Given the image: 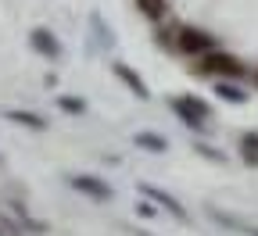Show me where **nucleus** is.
Masks as SVG:
<instances>
[{"label": "nucleus", "instance_id": "f03ea898", "mask_svg": "<svg viewBox=\"0 0 258 236\" xmlns=\"http://www.w3.org/2000/svg\"><path fill=\"white\" fill-rule=\"evenodd\" d=\"M169 108H172V111H176V118H179L183 125H190V129H205V125L215 118L212 104H208L205 97H194V93L169 97Z\"/></svg>", "mask_w": 258, "mask_h": 236}, {"label": "nucleus", "instance_id": "a211bd4d", "mask_svg": "<svg viewBox=\"0 0 258 236\" xmlns=\"http://www.w3.org/2000/svg\"><path fill=\"white\" fill-rule=\"evenodd\" d=\"M254 83H258V72H254Z\"/></svg>", "mask_w": 258, "mask_h": 236}, {"label": "nucleus", "instance_id": "9d476101", "mask_svg": "<svg viewBox=\"0 0 258 236\" xmlns=\"http://www.w3.org/2000/svg\"><path fill=\"white\" fill-rule=\"evenodd\" d=\"M133 143L144 147V150H151V154H165V150H169V140H165V136H158V132H137Z\"/></svg>", "mask_w": 258, "mask_h": 236}, {"label": "nucleus", "instance_id": "dca6fc26", "mask_svg": "<svg viewBox=\"0 0 258 236\" xmlns=\"http://www.w3.org/2000/svg\"><path fill=\"white\" fill-rule=\"evenodd\" d=\"M0 236H22L15 222H0Z\"/></svg>", "mask_w": 258, "mask_h": 236}, {"label": "nucleus", "instance_id": "f8f14e48", "mask_svg": "<svg viewBox=\"0 0 258 236\" xmlns=\"http://www.w3.org/2000/svg\"><path fill=\"white\" fill-rule=\"evenodd\" d=\"M8 118L18 122V125H29V129H47V122L40 115H32V111H8Z\"/></svg>", "mask_w": 258, "mask_h": 236}, {"label": "nucleus", "instance_id": "2eb2a0df", "mask_svg": "<svg viewBox=\"0 0 258 236\" xmlns=\"http://www.w3.org/2000/svg\"><path fill=\"white\" fill-rule=\"evenodd\" d=\"M194 150H198V154H205V158H212V161H222V154H219V150H212V147H205V143H198Z\"/></svg>", "mask_w": 258, "mask_h": 236}, {"label": "nucleus", "instance_id": "7ed1b4c3", "mask_svg": "<svg viewBox=\"0 0 258 236\" xmlns=\"http://www.w3.org/2000/svg\"><path fill=\"white\" fill-rule=\"evenodd\" d=\"M212 47H215V36H212V32L194 29V25L176 29V50H179V54H186V57H201V54L212 50Z\"/></svg>", "mask_w": 258, "mask_h": 236}, {"label": "nucleus", "instance_id": "20e7f679", "mask_svg": "<svg viewBox=\"0 0 258 236\" xmlns=\"http://www.w3.org/2000/svg\"><path fill=\"white\" fill-rule=\"evenodd\" d=\"M69 186L72 190H79V193H86L90 200H111V186L104 183V179H97V176H69Z\"/></svg>", "mask_w": 258, "mask_h": 236}, {"label": "nucleus", "instance_id": "423d86ee", "mask_svg": "<svg viewBox=\"0 0 258 236\" xmlns=\"http://www.w3.org/2000/svg\"><path fill=\"white\" fill-rule=\"evenodd\" d=\"M111 72H115V75H118V79H122V83L129 86V93H133V97H140V100H147V97H151V90H147V83H144V79H140V75H137L133 68H129V64H122V61H115V64H111Z\"/></svg>", "mask_w": 258, "mask_h": 236}, {"label": "nucleus", "instance_id": "f257e3e1", "mask_svg": "<svg viewBox=\"0 0 258 236\" xmlns=\"http://www.w3.org/2000/svg\"><path fill=\"white\" fill-rule=\"evenodd\" d=\"M194 72H198V75H219V79H240V75H247V68H244L240 57L226 54V50H215V47L198 57Z\"/></svg>", "mask_w": 258, "mask_h": 236}, {"label": "nucleus", "instance_id": "1a4fd4ad", "mask_svg": "<svg viewBox=\"0 0 258 236\" xmlns=\"http://www.w3.org/2000/svg\"><path fill=\"white\" fill-rule=\"evenodd\" d=\"M215 97L226 100V104H247V90H240L237 79H222V83L215 86Z\"/></svg>", "mask_w": 258, "mask_h": 236}, {"label": "nucleus", "instance_id": "f3484780", "mask_svg": "<svg viewBox=\"0 0 258 236\" xmlns=\"http://www.w3.org/2000/svg\"><path fill=\"white\" fill-rule=\"evenodd\" d=\"M129 232H133V236H151V232H144V229H129Z\"/></svg>", "mask_w": 258, "mask_h": 236}, {"label": "nucleus", "instance_id": "ddd939ff", "mask_svg": "<svg viewBox=\"0 0 258 236\" xmlns=\"http://www.w3.org/2000/svg\"><path fill=\"white\" fill-rule=\"evenodd\" d=\"M137 8L151 18V22H158V18H165V0H137Z\"/></svg>", "mask_w": 258, "mask_h": 236}, {"label": "nucleus", "instance_id": "39448f33", "mask_svg": "<svg viewBox=\"0 0 258 236\" xmlns=\"http://www.w3.org/2000/svg\"><path fill=\"white\" fill-rule=\"evenodd\" d=\"M140 193L147 197V200H154V204H161V208H165L169 215H176L179 222H186L190 215H186V208L179 204V200L172 197V193H165V190H158V186H151V183H140Z\"/></svg>", "mask_w": 258, "mask_h": 236}, {"label": "nucleus", "instance_id": "9b49d317", "mask_svg": "<svg viewBox=\"0 0 258 236\" xmlns=\"http://www.w3.org/2000/svg\"><path fill=\"white\" fill-rule=\"evenodd\" d=\"M212 218L222 222V225H230V229H240L244 236H258V225H247V222H240V218H233V215H226V211H219V208H212Z\"/></svg>", "mask_w": 258, "mask_h": 236}, {"label": "nucleus", "instance_id": "6e6552de", "mask_svg": "<svg viewBox=\"0 0 258 236\" xmlns=\"http://www.w3.org/2000/svg\"><path fill=\"white\" fill-rule=\"evenodd\" d=\"M237 154L247 168H258V129H247L240 132V140H237Z\"/></svg>", "mask_w": 258, "mask_h": 236}, {"label": "nucleus", "instance_id": "0eeeda50", "mask_svg": "<svg viewBox=\"0 0 258 236\" xmlns=\"http://www.w3.org/2000/svg\"><path fill=\"white\" fill-rule=\"evenodd\" d=\"M29 43H32V50H40L43 57H61V43H57V36L54 32H47V29H32V36H29Z\"/></svg>", "mask_w": 258, "mask_h": 236}, {"label": "nucleus", "instance_id": "4468645a", "mask_svg": "<svg viewBox=\"0 0 258 236\" xmlns=\"http://www.w3.org/2000/svg\"><path fill=\"white\" fill-rule=\"evenodd\" d=\"M61 108L72 111V115H83V111H86V104H83V100H76V97H61Z\"/></svg>", "mask_w": 258, "mask_h": 236}]
</instances>
